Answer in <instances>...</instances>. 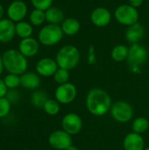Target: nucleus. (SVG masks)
Returning a JSON list of instances; mask_svg holds the SVG:
<instances>
[{
	"instance_id": "nucleus-1",
	"label": "nucleus",
	"mask_w": 149,
	"mask_h": 150,
	"mask_svg": "<svg viewBox=\"0 0 149 150\" xmlns=\"http://www.w3.org/2000/svg\"><path fill=\"white\" fill-rule=\"evenodd\" d=\"M112 103L110 95L99 88L91 89L86 97V107L94 116H104L112 108Z\"/></svg>"
},
{
	"instance_id": "nucleus-2",
	"label": "nucleus",
	"mask_w": 149,
	"mask_h": 150,
	"mask_svg": "<svg viewBox=\"0 0 149 150\" xmlns=\"http://www.w3.org/2000/svg\"><path fill=\"white\" fill-rule=\"evenodd\" d=\"M2 58L4 67L10 74L19 76L25 73L28 67V62L26 57L18 50L9 49L4 53Z\"/></svg>"
},
{
	"instance_id": "nucleus-3",
	"label": "nucleus",
	"mask_w": 149,
	"mask_h": 150,
	"mask_svg": "<svg viewBox=\"0 0 149 150\" xmlns=\"http://www.w3.org/2000/svg\"><path fill=\"white\" fill-rule=\"evenodd\" d=\"M81 59L80 52L76 46L66 45L63 46L57 52L55 61L58 64V67L67 70L75 69Z\"/></svg>"
},
{
	"instance_id": "nucleus-4",
	"label": "nucleus",
	"mask_w": 149,
	"mask_h": 150,
	"mask_svg": "<svg viewBox=\"0 0 149 150\" xmlns=\"http://www.w3.org/2000/svg\"><path fill=\"white\" fill-rule=\"evenodd\" d=\"M63 32L59 25L48 24L43 26L39 32V41L45 46H54L59 43L62 37Z\"/></svg>"
},
{
	"instance_id": "nucleus-5",
	"label": "nucleus",
	"mask_w": 149,
	"mask_h": 150,
	"mask_svg": "<svg viewBox=\"0 0 149 150\" xmlns=\"http://www.w3.org/2000/svg\"><path fill=\"white\" fill-rule=\"evenodd\" d=\"M148 57V50L139 43L132 44L129 47L127 62L133 72H140L141 67Z\"/></svg>"
},
{
	"instance_id": "nucleus-6",
	"label": "nucleus",
	"mask_w": 149,
	"mask_h": 150,
	"mask_svg": "<svg viewBox=\"0 0 149 150\" xmlns=\"http://www.w3.org/2000/svg\"><path fill=\"white\" fill-rule=\"evenodd\" d=\"M114 17L119 24L130 26L138 22L139 11L137 8L125 4L117 7L114 12Z\"/></svg>"
},
{
	"instance_id": "nucleus-7",
	"label": "nucleus",
	"mask_w": 149,
	"mask_h": 150,
	"mask_svg": "<svg viewBox=\"0 0 149 150\" xmlns=\"http://www.w3.org/2000/svg\"><path fill=\"white\" fill-rule=\"evenodd\" d=\"M112 117L119 123H126L133 117V106L126 101H116L110 110Z\"/></svg>"
},
{
	"instance_id": "nucleus-8",
	"label": "nucleus",
	"mask_w": 149,
	"mask_h": 150,
	"mask_svg": "<svg viewBox=\"0 0 149 150\" xmlns=\"http://www.w3.org/2000/svg\"><path fill=\"white\" fill-rule=\"evenodd\" d=\"M77 95V89L75 84L71 83H66L61 84L55 90L54 97L55 99L63 105H68L72 103Z\"/></svg>"
},
{
	"instance_id": "nucleus-9",
	"label": "nucleus",
	"mask_w": 149,
	"mask_h": 150,
	"mask_svg": "<svg viewBox=\"0 0 149 150\" xmlns=\"http://www.w3.org/2000/svg\"><path fill=\"white\" fill-rule=\"evenodd\" d=\"M72 136L64 130L53 132L48 137L49 145L56 150H65L72 145Z\"/></svg>"
},
{
	"instance_id": "nucleus-10",
	"label": "nucleus",
	"mask_w": 149,
	"mask_h": 150,
	"mask_svg": "<svg viewBox=\"0 0 149 150\" xmlns=\"http://www.w3.org/2000/svg\"><path fill=\"white\" fill-rule=\"evenodd\" d=\"M62 130L69 134L70 135L77 134L83 128V120L81 117L74 112L67 113L61 120Z\"/></svg>"
},
{
	"instance_id": "nucleus-11",
	"label": "nucleus",
	"mask_w": 149,
	"mask_h": 150,
	"mask_svg": "<svg viewBox=\"0 0 149 150\" xmlns=\"http://www.w3.org/2000/svg\"><path fill=\"white\" fill-rule=\"evenodd\" d=\"M27 13V6L26 4L20 0L13 1L7 9V14L11 20L13 22H20L22 21Z\"/></svg>"
},
{
	"instance_id": "nucleus-12",
	"label": "nucleus",
	"mask_w": 149,
	"mask_h": 150,
	"mask_svg": "<svg viewBox=\"0 0 149 150\" xmlns=\"http://www.w3.org/2000/svg\"><path fill=\"white\" fill-rule=\"evenodd\" d=\"M59 69L55 60L51 58H42L36 64V71L39 76L49 77L54 75Z\"/></svg>"
},
{
	"instance_id": "nucleus-13",
	"label": "nucleus",
	"mask_w": 149,
	"mask_h": 150,
	"mask_svg": "<svg viewBox=\"0 0 149 150\" xmlns=\"http://www.w3.org/2000/svg\"><path fill=\"white\" fill-rule=\"evenodd\" d=\"M90 20L94 25L97 27H105L110 24L112 20V13L105 7H97L91 12Z\"/></svg>"
},
{
	"instance_id": "nucleus-14",
	"label": "nucleus",
	"mask_w": 149,
	"mask_h": 150,
	"mask_svg": "<svg viewBox=\"0 0 149 150\" xmlns=\"http://www.w3.org/2000/svg\"><path fill=\"white\" fill-rule=\"evenodd\" d=\"M145 142L141 134L132 132L126 135L123 142L125 150H143L145 148Z\"/></svg>"
},
{
	"instance_id": "nucleus-15",
	"label": "nucleus",
	"mask_w": 149,
	"mask_h": 150,
	"mask_svg": "<svg viewBox=\"0 0 149 150\" xmlns=\"http://www.w3.org/2000/svg\"><path fill=\"white\" fill-rule=\"evenodd\" d=\"M39 42L33 38H25L22 39L18 45V51L26 58L33 57L37 54L39 51Z\"/></svg>"
},
{
	"instance_id": "nucleus-16",
	"label": "nucleus",
	"mask_w": 149,
	"mask_h": 150,
	"mask_svg": "<svg viewBox=\"0 0 149 150\" xmlns=\"http://www.w3.org/2000/svg\"><path fill=\"white\" fill-rule=\"evenodd\" d=\"M16 34L15 25L10 18L0 19V42L7 43L11 41Z\"/></svg>"
},
{
	"instance_id": "nucleus-17",
	"label": "nucleus",
	"mask_w": 149,
	"mask_h": 150,
	"mask_svg": "<svg viewBox=\"0 0 149 150\" xmlns=\"http://www.w3.org/2000/svg\"><path fill=\"white\" fill-rule=\"evenodd\" d=\"M145 33L144 27L139 22L128 26L126 32V39L128 42L132 44L139 43V41L143 38Z\"/></svg>"
},
{
	"instance_id": "nucleus-18",
	"label": "nucleus",
	"mask_w": 149,
	"mask_h": 150,
	"mask_svg": "<svg viewBox=\"0 0 149 150\" xmlns=\"http://www.w3.org/2000/svg\"><path fill=\"white\" fill-rule=\"evenodd\" d=\"M20 84L25 89L35 90L40 84V78L36 73L25 72L20 76Z\"/></svg>"
},
{
	"instance_id": "nucleus-19",
	"label": "nucleus",
	"mask_w": 149,
	"mask_h": 150,
	"mask_svg": "<svg viewBox=\"0 0 149 150\" xmlns=\"http://www.w3.org/2000/svg\"><path fill=\"white\" fill-rule=\"evenodd\" d=\"M61 27L64 34L68 36H73L80 31L81 24L76 18H65L61 23Z\"/></svg>"
},
{
	"instance_id": "nucleus-20",
	"label": "nucleus",
	"mask_w": 149,
	"mask_h": 150,
	"mask_svg": "<svg viewBox=\"0 0 149 150\" xmlns=\"http://www.w3.org/2000/svg\"><path fill=\"white\" fill-rule=\"evenodd\" d=\"M46 20L49 24L59 25L64 21V13L63 11L57 7H50L46 11Z\"/></svg>"
},
{
	"instance_id": "nucleus-21",
	"label": "nucleus",
	"mask_w": 149,
	"mask_h": 150,
	"mask_svg": "<svg viewBox=\"0 0 149 150\" xmlns=\"http://www.w3.org/2000/svg\"><path fill=\"white\" fill-rule=\"evenodd\" d=\"M128 53L129 47H127L126 45H117L112 48L111 52V57L113 61L117 62H121L127 60Z\"/></svg>"
},
{
	"instance_id": "nucleus-22",
	"label": "nucleus",
	"mask_w": 149,
	"mask_h": 150,
	"mask_svg": "<svg viewBox=\"0 0 149 150\" xmlns=\"http://www.w3.org/2000/svg\"><path fill=\"white\" fill-rule=\"evenodd\" d=\"M47 94L43 91H35L31 96L32 105L38 109H43L45 103L48 100Z\"/></svg>"
},
{
	"instance_id": "nucleus-23",
	"label": "nucleus",
	"mask_w": 149,
	"mask_h": 150,
	"mask_svg": "<svg viewBox=\"0 0 149 150\" xmlns=\"http://www.w3.org/2000/svg\"><path fill=\"white\" fill-rule=\"evenodd\" d=\"M15 31H16V34L22 39L31 37L33 32L32 26L29 23L25 21L18 22L17 25H15Z\"/></svg>"
},
{
	"instance_id": "nucleus-24",
	"label": "nucleus",
	"mask_w": 149,
	"mask_h": 150,
	"mask_svg": "<svg viewBox=\"0 0 149 150\" xmlns=\"http://www.w3.org/2000/svg\"><path fill=\"white\" fill-rule=\"evenodd\" d=\"M133 132L137 134H143L148 131L149 128V121L145 117H138L136 118L132 124Z\"/></svg>"
},
{
	"instance_id": "nucleus-25",
	"label": "nucleus",
	"mask_w": 149,
	"mask_h": 150,
	"mask_svg": "<svg viewBox=\"0 0 149 150\" xmlns=\"http://www.w3.org/2000/svg\"><path fill=\"white\" fill-rule=\"evenodd\" d=\"M60 108H61L60 103L56 99H50V98L45 103L43 106L44 112L50 116H54L58 114L60 112Z\"/></svg>"
},
{
	"instance_id": "nucleus-26",
	"label": "nucleus",
	"mask_w": 149,
	"mask_h": 150,
	"mask_svg": "<svg viewBox=\"0 0 149 150\" xmlns=\"http://www.w3.org/2000/svg\"><path fill=\"white\" fill-rule=\"evenodd\" d=\"M46 21V13L44 11L34 9L30 14V22L33 25H40Z\"/></svg>"
},
{
	"instance_id": "nucleus-27",
	"label": "nucleus",
	"mask_w": 149,
	"mask_h": 150,
	"mask_svg": "<svg viewBox=\"0 0 149 150\" xmlns=\"http://www.w3.org/2000/svg\"><path fill=\"white\" fill-rule=\"evenodd\" d=\"M53 76H54V82L57 83L59 85L63 84V83H68L69 76H70L69 70H67V69L59 68Z\"/></svg>"
},
{
	"instance_id": "nucleus-28",
	"label": "nucleus",
	"mask_w": 149,
	"mask_h": 150,
	"mask_svg": "<svg viewBox=\"0 0 149 150\" xmlns=\"http://www.w3.org/2000/svg\"><path fill=\"white\" fill-rule=\"evenodd\" d=\"M4 82L9 90H14L20 85V76L15 74H8L4 76Z\"/></svg>"
},
{
	"instance_id": "nucleus-29",
	"label": "nucleus",
	"mask_w": 149,
	"mask_h": 150,
	"mask_svg": "<svg viewBox=\"0 0 149 150\" xmlns=\"http://www.w3.org/2000/svg\"><path fill=\"white\" fill-rule=\"evenodd\" d=\"M11 103L6 98V97L0 98V118L6 117L11 112Z\"/></svg>"
},
{
	"instance_id": "nucleus-30",
	"label": "nucleus",
	"mask_w": 149,
	"mask_h": 150,
	"mask_svg": "<svg viewBox=\"0 0 149 150\" xmlns=\"http://www.w3.org/2000/svg\"><path fill=\"white\" fill-rule=\"evenodd\" d=\"M35 9L46 11L47 9L52 7L53 0H31Z\"/></svg>"
},
{
	"instance_id": "nucleus-31",
	"label": "nucleus",
	"mask_w": 149,
	"mask_h": 150,
	"mask_svg": "<svg viewBox=\"0 0 149 150\" xmlns=\"http://www.w3.org/2000/svg\"><path fill=\"white\" fill-rule=\"evenodd\" d=\"M6 98L11 103V104H14V103H17L18 100H19V92L14 89V90H10L9 91H7V94H6Z\"/></svg>"
},
{
	"instance_id": "nucleus-32",
	"label": "nucleus",
	"mask_w": 149,
	"mask_h": 150,
	"mask_svg": "<svg viewBox=\"0 0 149 150\" xmlns=\"http://www.w3.org/2000/svg\"><path fill=\"white\" fill-rule=\"evenodd\" d=\"M88 63L89 64H95L97 60H96V55H95V49L93 46L90 47L89 53H88Z\"/></svg>"
},
{
	"instance_id": "nucleus-33",
	"label": "nucleus",
	"mask_w": 149,
	"mask_h": 150,
	"mask_svg": "<svg viewBox=\"0 0 149 150\" xmlns=\"http://www.w3.org/2000/svg\"><path fill=\"white\" fill-rule=\"evenodd\" d=\"M8 89L4 82V79H0V98L6 96Z\"/></svg>"
},
{
	"instance_id": "nucleus-34",
	"label": "nucleus",
	"mask_w": 149,
	"mask_h": 150,
	"mask_svg": "<svg viewBox=\"0 0 149 150\" xmlns=\"http://www.w3.org/2000/svg\"><path fill=\"white\" fill-rule=\"evenodd\" d=\"M143 1L144 0H129V4L135 8H138L143 4Z\"/></svg>"
},
{
	"instance_id": "nucleus-35",
	"label": "nucleus",
	"mask_w": 149,
	"mask_h": 150,
	"mask_svg": "<svg viewBox=\"0 0 149 150\" xmlns=\"http://www.w3.org/2000/svg\"><path fill=\"white\" fill-rule=\"evenodd\" d=\"M4 62H3V58L0 56V75L2 74L3 72V69H4Z\"/></svg>"
},
{
	"instance_id": "nucleus-36",
	"label": "nucleus",
	"mask_w": 149,
	"mask_h": 150,
	"mask_svg": "<svg viewBox=\"0 0 149 150\" xmlns=\"http://www.w3.org/2000/svg\"><path fill=\"white\" fill-rule=\"evenodd\" d=\"M4 7H3V5L0 4V19H2V18H3V16H4Z\"/></svg>"
},
{
	"instance_id": "nucleus-37",
	"label": "nucleus",
	"mask_w": 149,
	"mask_h": 150,
	"mask_svg": "<svg viewBox=\"0 0 149 150\" xmlns=\"http://www.w3.org/2000/svg\"><path fill=\"white\" fill-rule=\"evenodd\" d=\"M65 150H79L78 149V148L77 147H76V146H74V145H71V146H69L67 149Z\"/></svg>"
},
{
	"instance_id": "nucleus-38",
	"label": "nucleus",
	"mask_w": 149,
	"mask_h": 150,
	"mask_svg": "<svg viewBox=\"0 0 149 150\" xmlns=\"http://www.w3.org/2000/svg\"><path fill=\"white\" fill-rule=\"evenodd\" d=\"M143 150H149V147H148V148H145Z\"/></svg>"
}]
</instances>
